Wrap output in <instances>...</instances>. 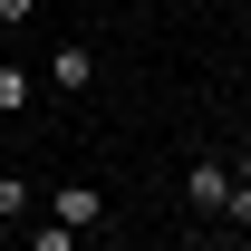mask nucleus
I'll list each match as a JSON object with an SVG mask.
<instances>
[{
  "label": "nucleus",
  "instance_id": "f257e3e1",
  "mask_svg": "<svg viewBox=\"0 0 251 251\" xmlns=\"http://www.w3.org/2000/svg\"><path fill=\"white\" fill-rule=\"evenodd\" d=\"M39 203H49V222H68L77 242H87V232H106V193H97L87 174H68V184H49Z\"/></svg>",
  "mask_w": 251,
  "mask_h": 251
},
{
  "label": "nucleus",
  "instance_id": "7ed1b4c3",
  "mask_svg": "<svg viewBox=\"0 0 251 251\" xmlns=\"http://www.w3.org/2000/svg\"><path fill=\"white\" fill-rule=\"evenodd\" d=\"M87 77H97V49H87V39H58V49H49V87H58V97H87Z\"/></svg>",
  "mask_w": 251,
  "mask_h": 251
},
{
  "label": "nucleus",
  "instance_id": "6e6552de",
  "mask_svg": "<svg viewBox=\"0 0 251 251\" xmlns=\"http://www.w3.org/2000/svg\"><path fill=\"white\" fill-rule=\"evenodd\" d=\"M29 10L39 0H0V29H29Z\"/></svg>",
  "mask_w": 251,
  "mask_h": 251
},
{
  "label": "nucleus",
  "instance_id": "39448f33",
  "mask_svg": "<svg viewBox=\"0 0 251 251\" xmlns=\"http://www.w3.org/2000/svg\"><path fill=\"white\" fill-rule=\"evenodd\" d=\"M20 213H29V184H20V174L0 164V222H20Z\"/></svg>",
  "mask_w": 251,
  "mask_h": 251
},
{
  "label": "nucleus",
  "instance_id": "1a4fd4ad",
  "mask_svg": "<svg viewBox=\"0 0 251 251\" xmlns=\"http://www.w3.org/2000/svg\"><path fill=\"white\" fill-rule=\"evenodd\" d=\"M232 184H251V145H242V155H232Z\"/></svg>",
  "mask_w": 251,
  "mask_h": 251
},
{
  "label": "nucleus",
  "instance_id": "423d86ee",
  "mask_svg": "<svg viewBox=\"0 0 251 251\" xmlns=\"http://www.w3.org/2000/svg\"><path fill=\"white\" fill-rule=\"evenodd\" d=\"M29 251H77V232L68 222H29Z\"/></svg>",
  "mask_w": 251,
  "mask_h": 251
},
{
  "label": "nucleus",
  "instance_id": "0eeeda50",
  "mask_svg": "<svg viewBox=\"0 0 251 251\" xmlns=\"http://www.w3.org/2000/svg\"><path fill=\"white\" fill-rule=\"evenodd\" d=\"M222 222H242V232H251V184H232V203H222Z\"/></svg>",
  "mask_w": 251,
  "mask_h": 251
},
{
  "label": "nucleus",
  "instance_id": "f03ea898",
  "mask_svg": "<svg viewBox=\"0 0 251 251\" xmlns=\"http://www.w3.org/2000/svg\"><path fill=\"white\" fill-rule=\"evenodd\" d=\"M184 203H193V213H213V222H222V203H232V164H222V155L184 164Z\"/></svg>",
  "mask_w": 251,
  "mask_h": 251
},
{
  "label": "nucleus",
  "instance_id": "20e7f679",
  "mask_svg": "<svg viewBox=\"0 0 251 251\" xmlns=\"http://www.w3.org/2000/svg\"><path fill=\"white\" fill-rule=\"evenodd\" d=\"M0 116H29V68L0 58Z\"/></svg>",
  "mask_w": 251,
  "mask_h": 251
}]
</instances>
